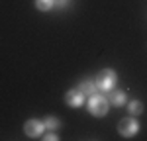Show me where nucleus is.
Listing matches in <instances>:
<instances>
[{
  "instance_id": "39448f33",
  "label": "nucleus",
  "mask_w": 147,
  "mask_h": 141,
  "mask_svg": "<svg viewBox=\"0 0 147 141\" xmlns=\"http://www.w3.org/2000/svg\"><path fill=\"white\" fill-rule=\"evenodd\" d=\"M65 102H67L69 108H82V106L86 104V96L80 92L79 88H71L65 94Z\"/></svg>"
},
{
  "instance_id": "f257e3e1",
  "label": "nucleus",
  "mask_w": 147,
  "mask_h": 141,
  "mask_svg": "<svg viewBox=\"0 0 147 141\" xmlns=\"http://www.w3.org/2000/svg\"><path fill=\"white\" fill-rule=\"evenodd\" d=\"M84 106H86L88 114L94 116V117H104L108 112H110V102H108V98H106L104 94H100V92L88 96Z\"/></svg>"
},
{
  "instance_id": "f8f14e48",
  "label": "nucleus",
  "mask_w": 147,
  "mask_h": 141,
  "mask_svg": "<svg viewBox=\"0 0 147 141\" xmlns=\"http://www.w3.org/2000/svg\"><path fill=\"white\" fill-rule=\"evenodd\" d=\"M69 2H71V0H55V6L59 8V10H63V8L69 6Z\"/></svg>"
},
{
  "instance_id": "9d476101",
  "label": "nucleus",
  "mask_w": 147,
  "mask_h": 141,
  "mask_svg": "<svg viewBox=\"0 0 147 141\" xmlns=\"http://www.w3.org/2000/svg\"><path fill=\"white\" fill-rule=\"evenodd\" d=\"M55 6V0H35V8L39 12H49Z\"/></svg>"
},
{
  "instance_id": "f03ea898",
  "label": "nucleus",
  "mask_w": 147,
  "mask_h": 141,
  "mask_svg": "<svg viewBox=\"0 0 147 141\" xmlns=\"http://www.w3.org/2000/svg\"><path fill=\"white\" fill-rule=\"evenodd\" d=\"M94 82H96V86H98L100 92H108V90H112L114 86L118 84V75H116L114 69H102L96 75Z\"/></svg>"
},
{
  "instance_id": "20e7f679",
  "label": "nucleus",
  "mask_w": 147,
  "mask_h": 141,
  "mask_svg": "<svg viewBox=\"0 0 147 141\" xmlns=\"http://www.w3.org/2000/svg\"><path fill=\"white\" fill-rule=\"evenodd\" d=\"M24 133L30 137V139H39V137H43V133H45V124L41 122V120H28L26 124H24Z\"/></svg>"
},
{
  "instance_id": "423d86ee",
  "label": "nucleus",
  "mask_w": 147,
  "mask_h": 141,
  "mask_svg": "<svg viewBox=\"0 0 147 141\" xmlns=\"http://www.w3.org/2000/svg\"><path fill=\"white\" fill-rule=\"evenodd\" d=\"M108 102H110V106H116V108H122V106H125L127 104V94L122 90V88H116L114 86L112 90H108Z\"/></svg>"
},
{
  "instance_id": "9b49d317",
  "label": "nucleus",
  "mask_w": 147,
  "mask_h": 141,
  "mask_svg": "<svg viewBox=\"0 0 147 141\" xmlns=\"http://www.w3.org/2000/svg\"><path fill=\"white\" fill-rule=\"evenodd\" d=\"M43 139H47V141H59V135H57L55 131H51V129H49L45 135H43Z\"/></svg>"
},
{
  "instance_id": "0eeeda50",
  "label": "nucleus",
  "mask_w": 147,
  "mask_h": 141,
  "mask_svg": "<svg viewBox=\"0 0 147 141\" xmlns=\"http://www.w3.org/2000/svg\"><path fill=\"white\" fill-rule=\"evenodd\" d=\"M77 88H79V90L84 94L86 98H88V96H92V94H96V92H100V90H98V86H96V82L92 81V79H84V81H80Z\"/></svg>"
},
{
  "instance_id": "7ed1b4c3",
  "label": "nucleus",
  "mask_w": 147,
  "mask_h": 141,
  "mask_svg": "<svg viewBox=\"0 0 147 141\" xmlns=\"http://www.w3.org/2000/svg\"><path fill=\"white\" fill-rule=\"evenodd\" d=\"M139 122L136 120V116H129V117H122L120 122H118V133L125 137V139H131V137H136L137 133H139Z\"/></svg>"
},
{
  "instance_id": "1a4fd4ad",
  "label": "nucleus",
  "mask_w": 147,
  "mask_h": 141,
  "mask_svg": "<svg viewBox=\"0 0 147 141\" xmlns=\"http://www.w3.org/2000/svg\"><path fill=\"white\" fill-rule=\"evenodd\" d=\"M43 124H45V129H51V131H55V129L61 128V120L57 116H47L43 117Z\"/></svg>"
},
{
  "instance_id": "6e6552de",
  "label": "nucleus",
  "mask_w": 147,
  "mask_h": 141,
  "mask_svg": "<svg viewBox=\"0 0 147 141\" xmlns=\"http://www.w3.org/2000/svg\"><path fill=\"white\" fill-rule=\"evenodd\" d=\"M125 108H127L129 116H141L143 114V102L141 100H131L125 104Z\"/></svg>"
}]
</instances>
